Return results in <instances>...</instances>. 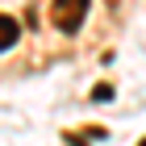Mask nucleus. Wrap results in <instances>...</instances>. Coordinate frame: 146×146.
Listing matches in <instances>:
<instances>
[{
    "mask_svg": "<svg viewBox=\"0 0 146 146\" xmlns=\"http://www.w3.org/2000/svg\"><path fill=\"white\" fill-rule=\"evenodd\" d=\"M84 13H88V4H84V0H58L54 9H50V17H54V25L58 29H75L79 21H84Z\"/></svg>",
    "mask_w": 146,
    "mask_h": 146,
    "instance_id": "1",
    "label": "nucleus"
},
{
    "mask_svg": "<svg viewBox=\"0 0 146 146\" xmlns=\"http://www.w3.org/2000/svg\"><path fill=\"white\" fill-rule=\"evenodd\" d=\"M17 38H21V25H17V17H9V13H0V50H9V46H17Z\"/></svg>",
    "mask_w": 146,
    "mask_h": 146,
    "instance_id": "2",
    "label": "nucleus"
},
{
    "mask_svg": "<svg viewBox=\"0 0 146 146\" xmlns=\"http://www.w3.org/2000/svg\"><path fill=\"white\" fill-rule=\"evenodd\" d=\"M109 96H113L109 84H96V88H92V100H109Z\"/></svg>",
    "mask_w": 146,
    "mask_h": 146,
    "instance_id": "3",
    "label": "nucleus"
}]
</instances>
